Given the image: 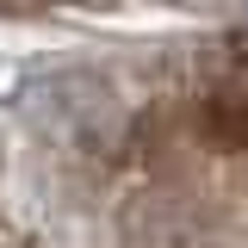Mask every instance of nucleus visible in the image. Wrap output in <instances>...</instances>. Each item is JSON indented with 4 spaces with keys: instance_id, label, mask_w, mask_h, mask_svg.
<instances>
[{
    "instance_id": "nucleus-1",
    "label": "nucleus",
    "mask_w": 248,
    "mask_h": 248,
    "mask_svg": "<svg viewBox=\"0 0 248 248\" xmlns=\"http://www.w3.org/2000/svg\"><path fill=\"white\" fill-rule=\"evenodd\" d=\"M236 6H242V13H248V0H236Z\"/></svg>"
}]
</instances>
